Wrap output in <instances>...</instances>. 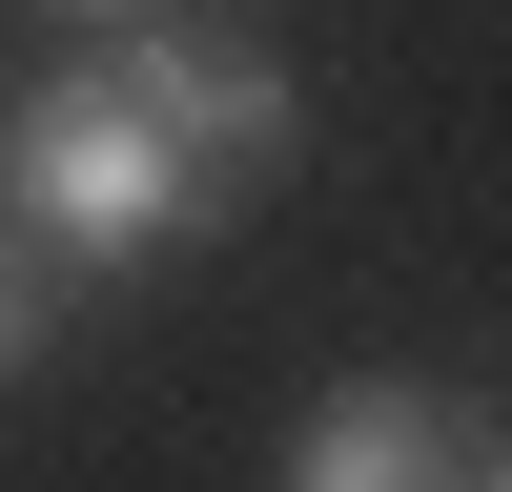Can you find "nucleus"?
I'll use <instances>...</instances> for the list:
<instances>
[{
  "mask_svg": "<svg viewBox=\"0 0 512 492\" xmlns=\"http://www.w3.org/2000/svg\"><path fill=\"white\" fill-rule=\"evenodd\" d=\"M103 82H123V103H144L226 205H246V185H287V144H308V82H287L246 21H164V0H144V21H103Z\"/></svg>",
  "mask_w": 512,
  "mask_h": 492,
  "instance_id": "obj_2",
  "label": "nucleus"
},
{
  "mask_svg": "<svg viewBox=\"0 0 512 492\" xmlns=\"http://www.w3.org/2000/svg\"><path fill=\"white\" fill-rule=\"evenodd\" d=\"M41 21H144V0H41Z\"/></svg>",
  "mask_w": 512,
  "mask_h": 492,
  "instance_id": "obj_5",
  "label": "nucleus"
},
{
  "mask_svg": "<svg viewBox=\"0 0 512 492\" xmlns=\"http://www.w3.org/2000/svg\"><path fill=\"white\" fill-rule=\"evenodd\" d=\"M41 287H62V267H41L21 226H0V390H21V369H41Z\"/></svg>",
  "mask_w": 512,
  "mask_h": 492,
  "instance_id": "obj_4",
  "label": "nucleus"
},
{
  "mask_svg": "<svg viewBox=\"0 0 512 492\" xmlns=\"http://www.w3.org/2000/svg\"><path fill=\"white\" fill-rule=\"evenodd\" d=\"M492 472H512V431H492Z\"/></svg>",
  "mask_w": 512,
  "mask_h": 492,
  "instance_id": "obj_6",
  "label": "nucleus"
},
{
  "mask_svg": "<svg viewBox=\"0 0 512 492\" xmlns=\"http://www.w3.org/2000/svg\"><path fill=\"white\" fill-rule=\"evenodd\" d=\"M472 472V410L410 390V369H349V390H308V431H287V492H431Z\"/></svg>",
  "mask_w": 512,
  "mask_h": 492,
  "instance_id": "obj_3",
  "label": "nucleus"
},
{
  "mask_svg": "<svg viewBox=\"0 0 512 492\" xmlns=\"http://www.w3.org/2000/svg\"><path fill=\"white\" fill-rule=\"evenodd\" d=\"M0 226H21L41 267L123 287V267H164L185 226H226V185H205V164L164 144L103 62H62V82H21V103H0Z\"/></svg>",
  "mask_w": 512,
  "mask_h": 492,
  "instance_id": "obj_1",
  "label": "nucleus"
}]
</instances>
